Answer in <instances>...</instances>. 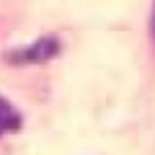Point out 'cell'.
Instances as JSON below:
<instances>
[{
	"instance_id": "cell-1",
	"label": "cell",
	"mask_w": 155,
	"mask_h": 155,
	"mask_svg": "<svg viewBox=\"0 0 155 155\" xmlns=\"http://www.w3.org/2000/svg\"><path fill=\"white\" fill-rule=\"evenodd\" d=\"M57 52H60V44H57V39H39L36 44H31L28 49L18 52V54H8V60L13 62H47L49 57H54Z\"/></svg>"
},
{
	"instance_id": "cell-2",
	"label": "cell",
	"mask_w": 155,
	"mask_h": 155,
	"mask_svg": "<svg viewBox=\"0 0 155 155\" xmlns=\"http://www.w3.org/2000/svg\"><path fill=\"white\" fill-rule=\"evenodd\" d=\"M18 127H21V116H18V111L0 96V134L16 132Z\"/></svg>"
},
{
	"instance_id": "cell-3",
	"label": "cell",
	"mask_w": 155,
	"mask_h": 155,
	"mask_svg": "<svg viewBox=\"0 0 155 155\" xmlns=\"http://www.w3.org/2000/svg\"><path fill=\"white\" fill-rule=\"evenodd\" d=\"M150 36L155 41V3H153V16H150Z\"/></svg>"
}]
</instances>
